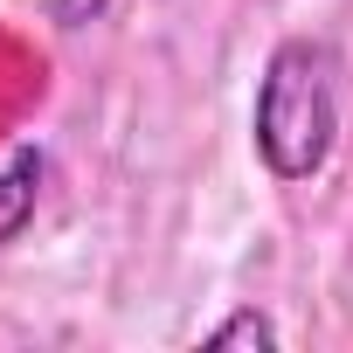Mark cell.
I'll list each match as a JSON object with an SVG mask.
<instances>
[{
    "label": "cell",
    "instance_id": "obj_4",
    "mask_svg": "<svg viewBox=\"0 0 353 353\" xmlns=\"http://www.w3.org/2000/svg\"><path fill=\"white\" fill-rule=\"evenodd\" d=\"M42 8H49L63 28H90V21H104V8H111V0H42Z\"/></svg>",
    "mask_w": 353,
    "mask_h": 353
},
{
    "label": "cell",
    "instance_id": "obj_1",
    "mask_svg": "<svg viewBox=\"0 0 353 353\" xmlns=\"http://www.w3.org/2000/svg\"><path fill=\"white\" fill-rule=\"evenodd\" d=\"M339 49L325 35H284L256 77V104H250V145L263 159L270 181L298 188L332 159L339 145Z\"/></svg>",
    "mask_w": 353,
    "mask_h": 353
},
{
    "label": "cell",
    "instance_id": "obj_2",
    "mask_svg": "<svg viewBox=\"0 0 353 353\" xmlns=\"http://www.w3.org/2000/svg\"><path fill=\"white\" fill-rule=\"evenodd\" d=\"M42 173H49L42 145H14L8 159H0V250L35 222V208H42Z\"/></svg>",
    "mask_w": 353,
    "mask_h": 353
},
{
    "label": "cell",
    "instance_id": "obj_3",
    "mask_svg": "<svg viewBox=\"0 0 353 353\" xmlns=\"http://www.w3.org/2000/svg\"><path fill=\"white\" fill-rule=\"evenodd\" d=\"M208 346H222V353H229V346H263V353H270V346H284V332H277V319H270V312L236 305V312L208 332Z\"/></svg>",
    "mask_w": 353,
    "mask_h": 353
}]
</instances>
